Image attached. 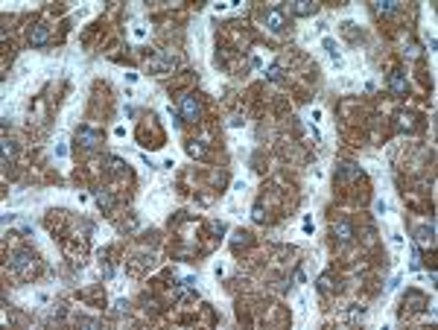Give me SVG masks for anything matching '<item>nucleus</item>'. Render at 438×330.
<instances>
[{
  "mask_svg": "<svg viewBox=\"0 0 438 330\" xmlns=\"http://www.w3.org/2000/svg\"><path fill=\"white\" fill-rule=\"evenodd\" d=\"M33 266H35V260H33V254H30V251H15V254L9 257V269H12V272H18V275H30V272H33Z\"/></svg>",
  "mask_w": 438,
  "mask_h": 330,
  "instance_id": "obj_1",
  "label": "nucleus"
},
{
  "mask_svg": "<svg viewBox=\"0 0 438 330\" xmlns=\"http://www.w3.org/2000/svg\"><path fill=\"white\" fill-rule=\"evenodd\" d=\"M76 140L82 143L85 149H97V143H100V132H94V129H88V126H79Z\"/></svg>",
  "mask_w": 438,
  "mask_h": 330,
  "instance_id": "obj_2",
  "label": "nucleus"
},
{
  "mask_svg": "<svg viewBox=\"0 0 438 330\" xmlns=\"http://www.w3.org/2000/svg\"><path fill=\"white\" fill-rule=\"evenodd\" d=\"M263 24L269 27L272 33H284V30H287V18H284V12H278V9H272V12H266V18H263Z\"/></svg>",
  "mask_w": 438,
  "mask_h": 330,
  "instance_id": "obj_3",
  "label": "nucleus"
},
{
  "mask_svg": "<svg viewBox=\"0 0 438 330\" xmlns=\"http://www.w3.org/2000/svg\"><path fill=\"white\" fill-rule=\"evenodd\" d=\"M333 237H336L339 243H348V240H354V225L351 222H345V219H339V222H333Z\"/></svg>",
  "mask_w": 438,
  "mask_h": 330,
  "instance_id": "obj_4",
  "label": "nucleus"
},
{
  "mask_svg": "<svg viewBox=\"0 0 438 330\" xmlns=\"http://www.w3.org/2000/svg\"><path fill=\"white\" fill-rule=\"evenodd\" d=\"M30 41H33L35 47H44V44L50 41V30H47L44 24H35V27H30Z\"/></svg>",
  "mask_w": 438,
  "mask_h": 330,
  "instance_id": "obj_5",
  "label": "nucleus"
},
{
  "mask_svg": "<svg viewBox=\"0 0 438 330\" xmlns=\"http://www.w3.org/2000/svg\"><path fill=\"white\" fill-rule=\"evenodd\" d=\"M181 111H184V117L187 120H199V103H196V97H184L181 100Z\"/></svg>",
  "mask_w": 438,
  "mask_h": 330,
  "instance_id": "obj_6",
  "label": "nucleus"
},
{
  "mask_svg": "<svg viewBox=\"0 0 438 330\" xmlns=\"http://www.w3.org/2000/svg\"><path fill=\"white\" fill-rule=\"evenodd\" d=\"M169 68H172V56H167V53H161L158 59H152V62H149V70H155V73L169 70Z\"/></svg>",
  "mask_w": 438,
  "mask_h": 330,
  "instance_id": "obj_7",
  "label": "nucleus"
},
{
  "mask_svg": "<svg viewBox=\"0 0 438 330\" xmlns=\"http://www.w3.org/2000/svg\"><path fill=\"white\" fill-rule=\"evenodd\" d=\"M289 9H292L295 15H313V12H316V3H310V0H295V3H289Z\"/></svg>",
  "mask_w": 438,
  "mask_h": 330,
  "instance_id": "obj_8",
  "label": "nucleus"
},
{
  "mask_svg": "<svg viewBox=\"0 0 438 330\" xmlns=\"http://www.w3.org/2000/svg\"><path fill=\"white\" fill-rule=\"evenodd\" d=\"M388 85H391V91H394V94H406V76L400 73V70H394V73H391V79H388Z\"/></svg>",
  "mask_w": 438,
  "mask_h": 330,
  "instance_id": "obj_9",
  "label": "nucleus"
},
{
  "mask_svg": "<svg viewBox=\"0 0 438 330\" xmlns=\"http://www.w3.org/2000/svg\"><path fill=\"white\" fill-rule=\"evenodd\" d=\"M374 12H377V15H394V12H397V3H391V0H386V3H374Z\"/></svg>",
  "mask_w": 438,
  "mask_h": 330,
  "instance_id": "obj_10",
  "label": "nucleus"
},
{
  "mask_svg": "<svg viewBox=\"0 0 438 330\" xmlns=\"http://www.w3.org/2000/svg\"><path fill=\"white\" fill-rule=\"evenodd\" d=\"M97 202H100V208H105V210H111V205H114V199H111V193H108V190L97 193Z\"/></svg>",
  "mask_w": 438,
  "mask_h": 330,
  "instance_id": "obj_11",
  "label": "nucleus"
},
{
  "mask_svg": "<svg viewBox=\"0 0 438 330\" xmlns=\"http://www.w3.org/2000/svg\"><path fill=\"white\" fill-rule=\"evenodd\" d=\"M266 76H269L272 82H281V79H284V73H281V68H278V65H272V68H269V73H266Z\"/></svg>",
  "mask_w": 438,
  "mask_h": 330,
  "instance_id": "obj_12",
  "label": "nucleus"
},
{
  "mask_svg": "<svg viewBox=\"0 0 438 330\" xmlns=\"http://www.w3.org/2000/svg\"><path fill=\"white\" fill-rule=\"evenodd\" d=\"M187 149H190V155H199V158L204 155V146H199V143H196V140H193V143H190V146H187Z\"/></svg>",
  "mask_w": 438,
  "mask_h": 330,
  "instance_id": "obj_13",
  "label": "nucleus"
},
{
  "mask_svg": "<svg viewBox=\"0 0 438 330\" xmlns=\"http://www.w3.org/2000/svg\"><path fill=\"white\" fill-rule=\"evenodd\" d=\"M12 155H15V146L9 140H3V158H12Z\"/></svg>",
  "mask_w": 438,
  "mask_h": 330,
  "instance_id": "obj_14",
  "label": "nucleus"
},
{
  "mask_svg": "<svg viewBox=\"0 0 438 330\" xmlns=\"http://www.w3.org/2000/svg\"><path fill=\"white\" fill-rule=\"evenodd\" d=\"M406 56H409V59H418V56H421V47H415V44H409V50H406Z\"/></svg>",
  "mask_w": 438,
  "mask_h": 330,
  "instance_id": "obj_15",
  "label": "nucleus"
},
{
  "mask_svg": "<svg viewBox=\"0 0 438 330\" xmlns=\"http://www.w3.org/2000/svg\"><path fill=\"white\" fill-rule=\"evenodd\" d=\"M319 289H321V292H327V289H330V275H324V278L319 280Z\"/></svg>",
  "mask_w": 438,
  "mask_h": 330,
  "instance_id": "obj_16",
  "label": "nucleus"
},
{
  "mask_svg": "<svg viewBox=\"0 0 438 330\" xmlns=\"http://www.w3.org/2000/svg\"><path fill=\"white\" fill-rule=\"evenodd\" d=\"M257 222H263V205H254V213H252Z\"/></svg>",
  "mask_w": 438,
  "mask_h": 330,
  "instance_id": "obj_17",
  "label": "nucleus"
}]
</instances>
